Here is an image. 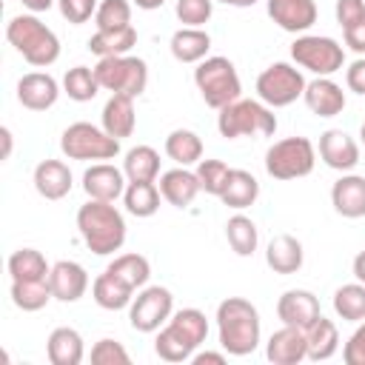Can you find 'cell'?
<instances>
[{
    "label": "cell",
    "mask_w": 365,
    "mask_h": 365,
    "mask_svg": "<svg viewBox=\"0 0 365 365\" xmlns=\"http://www.w3.org/2000/svg\"><path fill=\"white\" fill-rule=\"evenodd\" d=\"M0 140H3V160H9L11 157V131H9V125L0 128Z\"/></svg>",
    "instance_id": "obj_53"
},
{
    "label": "cell",
    "mask_w": 365,
    "mask_h": 365,
    "mask_svg": "<svg viewBox=\"0 0 365 365\" xmlns=\"http://www.w3.org/2000/svg\"><path fill=\"white\" fill-rule=\"evenodd\" d=\"M100 123L103 128L117 137V140H125L134 134L137 128V111H134V97L128 94H111L103 106V114H100Z\"/></svg>",
    "instance_id": "obj_24"
},
{
    "label": "cell",
    "mask_w": 365,
    "mask_h": 365,
    "mask_svg": "<svg viewBox=\"0 0 365 365\" xmlns=\"http://www.w3.org/2000/svg\"><path fill=\"white\" fill-rule=\"evenodd\" d=\"M305 342H308V359L311 362H325L339 351V331L336 322L328 317H317L308 328H305Z\"/></svg>",
    "instance_id": "obj_29"
},
{
    "label": "cell",
    "mask_w": 365,
    "mask_h": 365,
    "mask_svg": "<svg viewBox=\"0 0 365 365\" xmlns=\"http://www.w3.org/2000/svg\"><path fill=\"white\" fill-rule=\"evenodd\" d=\"M6 40L34 68H48L60 57L57 34L37 14H17V17H11L6 23Z\"/></svg>",
    "instance_id": "obj_4"
},
{
    "label": "cell",
    "mask_w": 365,
    "mask_h": 365,
    "mask_svg": "<svg viewBox=\"0 0 365 365\" xmlns=\"http://www.w3.org/2000/svg\"><path fill=\"white\" fill-rule=\"evenodd\" d=\"M123 171L128 182H157L160 177V154L151 145H134L125 151Z\"/></svg>",
    "instance_id": "obj_32"
},
{
    "label": "cell",
    "mask_w": 365,
    "mask_h": 365,
    "mask_svg": "<svg viewBox=\"0 0 365 365\" xmlns=\"http://www.w3.org/2000/svg\"><path fill=\"white\" fill-rule=\"evenodd\" d=\"M97 29H123L131 26V0H100L94 11Z\"/></svg>",
    "instance_id": "obj_41"
},
{
    "label": "cell",
    "mask_w": 365,
    "mask_h": 365,
    "mask_svg": "<svg viewBox=\"0 0 365 365\" xmlns=\"http://www.w3.org/2000/svg\"><path fill=\"white\" fill-rule=\"evenodd\" d=\"M191 362H194V365H205V362H211V365H225V351H200V354L191 356Z\"/></svg>",
    "instance_id": "obj_50"
},
{
    "label": "cell",
    "mask_w": 365,
    "mask_h": 365,
    "mask_svg": "<svg viewBox=\"0 0 365 365\" xmlns=\"http://www.w3.org/2000/svg\"><path fill=\"white\" fill-rule=\"evenodd\" d=\"M257 197H259V182H257V177H254L251 171H245V168H231L228 182H225V188H222V194H220L222 205H228V208H234V211H245L248 205L257 202Z\"/></svg>",
    "instance_id": "obj_30"
},
{
    "label": "cell",
    "mask_w": 365,
    "mask_h": 365,
    "mask_svg": "<svg viewBox=\"0 0 365 365\" xmlns=\"http://www.w3.org/2000/svg\"><path fill=\"white\" fill-rule=\"evenodd\" d=\"M208 336V319L200 308H180L157 331L154 354L163 362H191L197 348Z\"/></svg>",
    "instance_id": "obj_3"
},
{
    "label": "cell",
    "mask_w": 365,
    "mask_h": 365,
    "mask_svg": "<svg viewBox=\"0 0 365 365\" xmlns=\"http://www.w3.org/2000/svg\"><path fill=\"white\" fill-rule=\"evenodd\" d=\"M51 265L37 248H17L9 257V277L11 279H48Z\"/></svg>",
    "instance_id": "obj_37"
},
{
    "label": "cell",
    "mask_w": 365,
    "mask_h": 365,
    "mask_svg": "<svg viewBox=\"0 0 365 365\" xmlns=\"http://www.w3.org/2000/svg\"><path fill=\"white\" fill-rule=\"evenodd\" d=\"M334 314L345 322L365 319V282H348L334 291Z\"/></svg>",
    "instance_id": "obj_38"
},
{
    "label": "cell",
    "mask_w": 365,
    "mask_h": 365,
    "mask_svg": "<svg viewBox=\"0 0 365 365\" xmlns=\"http://www.w3.org/2000/svg\"><path fill=\"white\" fill-rule=\"evenodd\" d=\"M20 3H23V6H26L31 14H40V11H48V9H51L57 0H20Z\"/></svg>",
    "instance_id": "obj_51"
},
{
    "label": "cell",
    "mask_w": 365,
    "mask_h": 365,
    "mask_svg": "<svg viewBox=\"0 0 365 365\" xmlns=\"http://www.w3.org/2000/svg\"><path fill=\"white\" fill-rule=\"evenodd\" d=\"M214 3H225V6H237V9H248V6H254L257 0H214Z\"/></svg>",
    "instance_id": "obj_55"
},
{
    "label": "cell",
    "mask_w": 365,
    "mask_h": 365,
    "mask_svg": "<svg viewBox=\"0 0 365 365\" xmlns=\"http://www.w3.org/2000/svg\"><path fill=\"white\" fill-rule=\"evenodd\" d=\"M217 339L228 356H248L259 348L262 322L254 302L245 297H225L217 305Z\"/></svg>",
    "instance_id": "obj_1"
},
{
    "label": "cell",
    "mask_w": 365,
    "mask_h": 365,
    "mask_svg": "<svg viewBox=\"0 0 365 365\" xmlns=\"http://www.w3.org/2000/svg\"><path fill=\"white\" fill-rule=\"evenodd\" d=\"M200 191L202 188H200L197 171H188L185 165H177V168L160 174V194L174 208H188Z\"/></svg>",
    "instance_id": "obj_23"
},
{
    "label": "cell",
    "mask_w": 365,
    "mask_h": 365,
    "mask_svg": "<svg viewBox=\"0 0 365 365\" xmlns=\"http://www.w3.org/2000/svg\"><path fill=\"white\" fill-rule=\"evenodd\" d=\"M265 356L274 365H299L302 359H308L305 331L302 328H294V325H282L279 331H274L268 336Z\"/></svg>",
    "instance_id": "obj_18"
},
{
    "label": "cell",
    "mask_w": 365,
    "mask_h": 365,
    "mask_svg": "<svg viewBox=\"0 0 365 365\" xmlns=\"http://www.w3.org/2000/svg\"><path fill=\"white\" fill-rule=\"evenodd\" d=\"M174 14H177V20L182 26L202 29L214 14V0H177Z\"/></svg>",
    "instance_id": "obj_43"
},
{
    "label": "cell",
    "mask_w": 365,
    "mask_h": 365,
    "mask_svg": "<svg viewBox=\"0 0 365 365\" xmlns=\"http://www.w3.org/2000/svg\"><path fill=\"white\" fill-rule=\"evenodd\" d=\"M334 11H336V23L345 29L365 17V0H336Z\"/></svg>",
    "instance_id": "obj_47"
},
{
    "label": "cell",
    "mask_w": 365,
    "mask_h": 365,
    "mask_svg": "<svg viewBox=\"0 0 365 365\" xmlns=\"http://www.w3.org/2000/svg\"><path fill=\"white\" fill-rule=\"evenodd\" d=\"M308 80L297 63H271L257 77V97L271 108H285L297 103Z\"/></svg>",
    "instance_id": "obj_11"
},
{
    "label": "cell",
    "mask_w": 365,
    "mask_h": 365,
    "mask_svg": "<svg viewBox=\"0 0 365 365\" xmlns=\"http://www.w3.org/2000/svg\"><path fill=\"white\" fill-rule=\"evenodd\" d=\"M317 165V145L308 137H285L268 145L265 171L274 180H299L308 177Z\"/></svg>",
    "instance_id": "obj_7"
},
{
    "label": "cell",
    "mask_w": 365,
    "mask_h": 365,
    "mask_svg": "<svg viewBox=\"0 0 365 365\" xmlns=\"http://www.w3.org/2000/svg\"><path fill=\"white\" fill-rule=\"evenodd\" d=\"M331 205L345 220L365 217V177L362 174H342L331 185Z\"/></svg>",
    "instance_id": "obj_22"
},
{
    "label": "cell",
    "mask_w": 365,
    "mask_h": 365,
    "mask_svg": "<svg viewBox=\"0 0 365 365\" xmlns=\"http://www.w3.org/2000/svg\"><path fill=\"white\" fill-rule=\"evenodd\" d=\"M165 154L168 160H174L177 165H197L202 160V140L197 131L191 128H174L165 137Z\"/></svg>",
    "instance_id": "obj_34"
},
{
    "label": "cell",
    "mask_w": 365,
    "mask_h": 365,
    "mask_svg": "<svg viewBox=\"0 0 365 365\" xmlns=\"http://www.w3.org/2000/svg\"><path fill=\"white\" fill-rule=\"evenodd\" d=\"M63 91L68 94V100L74 103H88L100 94V83H97V74L94 68L88 66H74L63 74Z\"/></svg>",
    "instance_id": "obj_39"
},
{
    "label": "cell",
    "mask_w": 365,
    "mask_h": 365,
    "mask_svg": "<svg viewBox=\"0 0 365 365\" xmlns=\"http://www.w3.org/2000/svg\"><path fill=\"white\" fill-rule=\"evenodd\" d=\"M60 151L68 160H114L120 154V140L111 137L103 125H91L86 120L71 123L60 134Z\"/></svg>",
    "instance_id": "obj_9"
},
{
    "label": "cell",
    "mask_w": 365,
    "mask_h": 365,
    "mask_svg": "<svg viewBox=\"0 0 365 365\" xmlns=\"http://www.w3.org/2000/svg\"><path fill=\"white\" fill-rule=\"evenodd\" d=\"M359 140H362V145H365V123L359 125Z\"/></svg>",
    "instance_id": "obj_56"
},
{
    "label": "cell",
    "mask_w": 365,
    "mask_h": 365,
    "mask_svg": "<svg viewBox=\"0 0 365 365\" xmlns=\"http://www.w3.org/2000/svg\"><path fill=\"white\" fill-rule=\"evenodd\" d=\"M77 231L91 254L108 257L125 242V217L114 202L88 200L77 208Z\"/></svg>",
    "instance_id": "obj_2"
},
{
    "label": "cell",
    "mask_w": 365,
    "mask_h": 365,
    "mask_svg": "<svg viewBox=\"0 0 365 365\" xmlns=\"http://www.w3.org/2000/svg\"><path fill=\"white\" fill-rule=\"evenodd\" d=\"M342 359H345V365H365V319L356 322L354 334L348 336V342L342 348Z\"/></svg>",
    "instance_id": "obj_46"
},
{
    "label": "cell",
    "mask_w": 365,
    "mask_h": 365,
    "mask_svg": "<svg viewBox=\"0 0 365 365\" xmlns=\"http://www.w3.org/2000/svg\"><path fill=\"white\" fill-rule=\"evenodd\" d=\"M171 57L177 63H200L208 57L211 51V34L205 29H194V26H182L171 34Z\"/></svg>",
    "instance_id": "obj_26"
},
{
    "label": "cell",
    "mask_w": 365,
    "mask_h": 365,
    "mask_svg": "<svg viewBox=\"0 0 365 365\" xmlns=\"http://www.w3.org/2000/svg\"><path fill=\"white\" fill-rule=\"evenodd\" d=\"M160 185L157 182H128L125 191H123V205L131 217H154L160 211Z\"/></svg>",
    "instance_id": "obj_33"
},
{
    "label": "cell",
    "mask_w": 365,
    "mask_h": 365,
    "mask_svg": "<svg viewBox=\"0 0 365 365\" xmlns=\"http://www.w3.org/2000/svg\"><path fill=\"white\" fill-rule=\"evenodd\" d=\"M46 354H48L51 365H80L86 356V345H83L80 331H74L68 325L54 328L46 339Z\"/></svg>",
    "instance_id": "obj_28"
},
{
    "label": "cell",
    "mask_w": 365,
    "mask_h": 365,
    "mask_svg": "<svg viewBox=\"0 0 365 365\" xmlns=\"http://www.w3.org/2000/svg\"><path fill=\"white\" fill-rule=\"evenodd\" d=\"M302 259H305V251H302V242L291 234H277L271 237V242L265 245V262L274 274H297L302 268Z\"/></svg>",
    "instance_id": "obj_25"
},
{
    "label": "cell",
    "mask_w": 365,
    "mask_h": 365,
    "mask_svg": "<svg viewBox=\"0 0 365 365\" xmlns=\"http://www.w3.org/2000/svg\"><path fill=\"white\" fill-rule=\"evenodd\" d=\"M291 60L317 77H331L345 66V48L325 34H297L291 43Z\"/></svg>",
    "instance_id": "obj_10"
},
{
    "label": "cell",
    "mask_w": 365,
    "mask_h": 365,
    "mask_svg": "<svg viewBox=\"0 0 365 365\" xmlns=\"http://www.w3.org/2000/svg\"><path fill=\"white\" fill-rule=\"evenodd\" d=\"M194 171H197L200 188H202L205 194H214V197L222 194V188H225V182H228V174H231V168H228L222 160H200Z\"/></svg>",
    "instance_id": "obj_42"
},
{
    "label": "cell",
    "mask_w": 365,
    "mask_h": 365,
    "mask_svg": "<svg viewBox=\"0 0 365 365\" xmlns=\"http://www.w3.org/2000/svg\"><path fill=\"white\" fill-rule=\"evenodd\" d=\"M108 271L117 274L120 279H125V282L137 291V288H143V285L148 282V277H151V262H148L143 254H120V257H114V259L108 262Z\"/></svg>",
    "instance_id": "obj_40"
},
{
    "label": "cell",
    "mask_w": 365,
    "mask_h": 365,
    "mask_svg": "<svg viewBox=\"0 0 365 365\" xmlns=\"http://www.w3.org/2000/svg\"><path fill=\"white\" fill-rule=\"evenodd\" d=\"M302 100L308 106L311 114L317 117H336L345 111V91L339 83H334L331 77H314L308 80L305 91H302Z\"/></svg>",
    "instance_id": "obj_19"
},
{
    "label": "cell",
    "mask_w": 365,
    "mask_h": 365,
    "mask_svg": "<svg viewBox=\"0 0 365 365\" xmlns=\"http://www.w3.org/2000/svg\"><path fill=\"white\" fill-rule=\"evenodd\" d=\"M91 362L94 365H128L131 362V354L123 348V342L117 339H97L94 348H91Z\"/></svg>",
    "instance_id": "obj_44"
},
{
    "label": "cell",
    "mask_w": 365,
    "mask_h": 365,
    "mask_svg": "<svg viewBox=\"0 0 365 365\" xmlns=\"http://www.w3.org/2000/svg\"><path fill=\"white\" fill-rule=\"evenodd\" d=\"M91 297H94V302H97L103 311H123V308L131 305L134 288H131L125 279H120L117 274H111V271L106 268V271L91 282Z\"/></svg>",
    "instance_id": "obj_27"
},
{
    "label": "cell",
    "mask_w": 365,
    "mask_h": 365,
    "mask_svg": "<svg viewBox=\"0 0 365 365\" xmlns=\"http://www.w3.org/2000/svg\"><path fill=\"white\" fill-rule=\"evenodd\" d=\"M317 151H319V160H322L328 168L342 171V174L354 171L356 163H359V143H356L348 131H342V128H328V131H322Z\"/></svg>",
    "instance_id": "obj_13"
},
{
    "label": "cell",
    "mask_w": 365,
    "mask_h": 365,
    "mask_svg": "<svg viewBox=\"0 0 365 365\" xmlns=\"http://www.w3.org/2000/svg\"><path fill=\"white\" fill-rule=\"evenodd\" d=\"M268 17L288 34H305L317 23L314 0H265Z\"/></svg>",
    "instance_id": "obj_16"
},
{
    "label": "cell",
    "mask_w": 365,
    "mask_h": 365,
    "mask_svg": "<svg viewBox=\"0 0 365 365\" xmlns=\"http://www.w3.org/2000/svg\"><path fill=\"white\" fill-rule=\"evenodd\" d=\"M60 83L48 71H29L17 80V103L29 111H46L57 103Z\"/></svg>",
    "instance_id": "obj_14"
},
{
    "label": "cell",
    "mask_w": 365,
    "mask_h": 365,
    "mask_svg": "<svg viewBox=\"0 0 365 365\" xmlns=\"http://www.w3.org/2000/svg\"><path fill=\"white\" fill-rule=\"evenodd\" d=\"M342 40H345V46L351 51H356L359 57H365V17L356 20V23H351V26H345L342 29Z\"/></svg>",
    "instance_id": "obj_48"
},
{
    "label": "cell",
    "mask_w": 365,
    "mask_h": 365,
    "mask_svg": "<svg viewBox=\"0 0 365 365\" xmlns=\"http://www.w3.org/2000/svg\"><path fill=\"white\" fill-rule=\"evenodd\" d=\"M174 314V294L163 285H143L128 305V322L140 334H157Z\"/></svg>",
    "instance_id": "obj_12"
},
{
    "label": "cell",
    "mask_w": 365,
    "mask_h": 365,
    "mask_svg": "<svg viewBox=\"0 0 365 365\" xmlns=\"http://www.w3.org/2000/svg\"><path fill=\"white\" fill-rule=\"evenodd\" d=\"M137 9H145V11H154V9H160L165 0H131Z\"/></svg>",
    "instance_id": "obj_54"
},
{
    "label": "cell",
    "mask_w": 365,
    "mask_h": 365,
    "mask_svg": "<svg viewBox=\"0 0 365 365\" xmlns=\"http://www.w3.org/2000/svg\"><path fill=\"white\" fill-rule=\"evenodd\" d=\"M217 131L225 140L240 137H271L277 131V114L262 100H234L220 108L217 114Z\"/></svg>",
    "instance_id": "obj_5"
},
{
    "label": "cell",
    "mask_w": 365,
    "mask_h": 365,
    "mask_svg": "<svg viewBox=\"0 0 365 365\" xmlns=\"http://www.w3.org/2000/svg\"><path fill=\"white\" fill-rule=\"evenodd\" d=\"M225 240L231 245V251L237 257H251L259 245V231H257V222L245 214H234L228 217L225 222Z\"/></svg>",
    "instance_id": "obj_35"
},
{
    "label": "cell",
    "mask_w": 365,
    "mask_h": 365,
    "mask_svg": "<svg viewBox=\"0 0 365 365\" xmlns=\"http://www.w3.org/2000/svg\"><path fill=\"white\" fill-rule=\"evenodd\" d=\"M128 180L125 171L111 165V163H94L91 168L83 171V191L88 200H106L114 202L117 197H123Z\"/></svg>",
    "instance_id": "obj_15"
},
{
    "label": "cell",
    "mask_w": 365,
    "mask_h": 365,
    "mask_svg": "<svg viewBox=\"0 0 365 365\" xmlns=\"http://www.w3.org/2000/svg\"><path fill=\"white\" fill-rule=\"evenodd\" d=\"M94 74H97L100 88H106L111 94H128L134 100L148 86V66L143 57H134V54L100 57L94 66Z\"/></svg>",
    "instance_id": "obj_8"
},
{
    "label": "cell",
    "mask_w": 365,
    "mask_h": 365,
    "mask_svg": "<svg viewBox=\"0 0 365 365\" xmlns=\"http://www.w3.org/2000/svg\"><path fill=\"white\" fill-rule=\"evenodd\" d=\"M100 0H57V9L63 14V20H68L71 26H83L94 17Z\"/></svg>",
    "instance_id": "obj_45"
},
{
    "label": "cell",
    "mask_w": 365,
    "mask_h": 365,
    "mask_svg": "<svg viewBox=\"0 0 365 365\" xmlns=\"http://www.w3.org/2000/svg\"><path fill=\"white\" fill-rule=\"evenodd\" d=\"M194 86L197 91L202 94L205 106L211 108H222L234 100H240L242 94V83H240V74H237V66L228 60V57H205L197 63L194 68Z\"/></svg>",
    "instance_id": "obj_6"
},
{
    "label": "cell",
    "mask_w": 365,
    "mask_h": 365,
    "mask_svg": "<svg viewBox=\"0 0 365 365\" xmlns=\"http://www.w3.org/2000/svg\"><path fill=\"white\" fill-rule=\"evenodd\" d=\"M319 299L308 291V288H288L279 299H277V317L282 325H294V328H308L317 317H319Z\"/></svg>",
    "instance_id": "obj_17"
},
{
    "label": "cell",
    "mask_w": 365,
    "mask_h": 365,
    "mask_svg": "<svg viewBox=\"0 0 365 365\" xmlns=\"http://www.w3.org/2000/svg\"><path fill=\"white\" fill-rule=\"evenodd\" d=\"M351 271H354V277H356L359 282H365V251H359V254L354 257V262H351Z\"/></svg>",
    "instance_id": "obj_52"
},
{
    "label": "cell",
    "mask_w": 365,
    "mask_h": 365,
    "mask_svg": "<svg viewBox=\"0 0 365 365\" xmlns=\"http://www.w3.org/2000/svg\"><path fill=\"white\" fill-rule=\"evenodd\" d=\"M48 285H51L54 299H60V302H77L88 291V271L80 262H74V259H60V262L51 265Z\"/></svg>",
    "instance_id": "obj_20"
},
{
    "label": "cell",
    "mask_w": 365,
    "mask_h": 365,
    "mask_svg": "<svg viewBox=\"0 0 365 365\" xmlns=\"http://www.w3.org/2000/svg\"><path fill=\"white\" fill-rule=\"evenodd\" d=\"M345 86H348V91L365 97V57H356V60L345 68Z\"/></svg>",
    "instance_id": "obj_49"
},
{
    "label": "cell",
    "mask_w": 365,
    "mask_h": 365,
    "mask_svg": "<svg viewBox=\"0 0 365 365\" xmlns=\"http://www.w3.org/2000/svg\"><path fill=\"white\" fill-rule=\"evenodd\" d=\"M137 46V29L134 26H123V29H97L88 37V51L97 57H117V54H128Z\"/></svg>",
    "instance_id": "obj_31"
},
{
    "label": "cell",
    "mask_w": 365,
    "mask_h": 365,
    "mask_svg": "<svg viewBox=\"0 0 365 365\" xmlns=\"http://www.w3.org/2000/svg\"><path fill=\"white\" fill-rule=\"evenodd\" d=\"M9 294L20 311H40L48 305V299H54L48 279H11Z\"/></svg>",
    "instance_id": "obj_36"
},
{
    "label": "cell",
    "mask_w": 365,
    "mask_h": 365,
    "mask_svg": "<svg viewBox=\"0 0 365 365\" xmlns=\"http://www.w3.org/2000/svg\"><path fill=\"white\" fill-rule=\"evenodd\" d=\"M31 182H34V191L46 200H63L68 197L71 185H74V177H71V168L63 163V160H40L34 165V174H31Z\"/></svg>",
    "instance_id": "obj_21"
}]
</instances>
